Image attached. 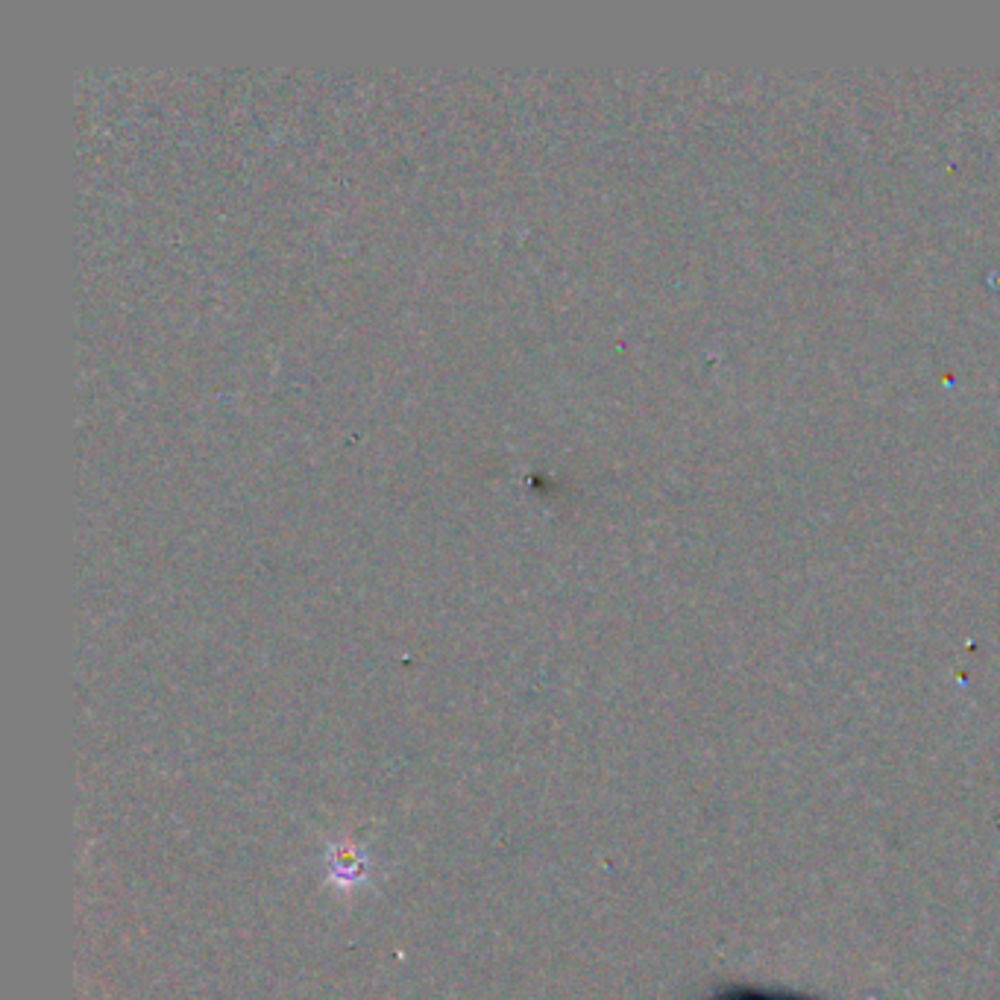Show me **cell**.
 I'll list each match as a JSON object with an SVG mask.
<instances>
[{"label": "cell", "mask_w": 1000, "mask_h": 1000, "mask_svg": "<svg viewBox=\"0 0 1000 1000\" xmlns=\"http://www.w3.org/2000/svg\"><path fill=\"white\" fill-rule=\"evenodd\" d=\"M364 874H367V857L358 848L344 845V848L332 851V857H329V877H332V883L355 886Z\"/></svg>", "instance_id": "cell-1"}]
</instances>
